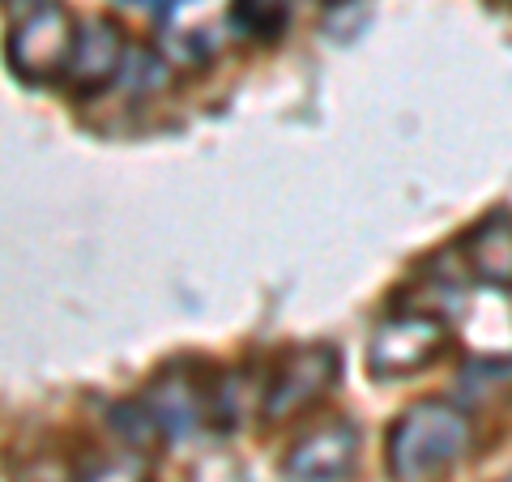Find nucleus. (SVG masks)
Returning a JSON list of instances; mask_svg holds the SVG:
<instances>
[{
  "label": "nucleus",
  "instance_id": "f257e3e1",
  "mask_svg": "<svg viewBox=\"0 0 512 482\" xmlns=\"http://www.w3.org/2000/svg\"><path fill=\"white\" fill-rule=\"evenodd\" d=\"M470 444L466 414L448 401H419L402 410V419L389 427L384 461L397 482H423L436 478L444 465H453Z\"/></svg>",
  "mask_w": 512,
  "mask_h": 482
},
{
  "label": "nucleus",
  "instance_id": "f03ea898",
  "mask_svg": "<svg viewBox=\"0 0 512 482\" xmlns=\"http://www.w3.org/2000/svg\"><path fill=\"white\" fill-rule=\"evenodd\" d=\"M448 350V325L431 312H397L367 342V367L376 380H406Z\"/></svg>",
  "mask_w": 512,
  "mask_h": 482
},
{
  "label": "nucleus",
  "instance_id": "7ed1b4c3",
  "mask_svg": "<svg viewBox=\"0 0 512 482\" xmlns=\"http://www.w3.org/2000/svg\"><path fill=\"white\" fill-rule=\"evenodd\" d=\"M77 43V26L60 5H43L9 30V64L26 82H43V77H64Z\"/></svg>",
  "mask_w": 512,
  "mask_h": 482
},
{
  "label": "nucleus",
  "instance_id": "20e7f679",
  "mask_svg": "<svg viewBox=\"0 0 512 482\" xmlns=\"http://www.w3.org/2000/svg\"><path fill=\"white\" fill-rule=\"evenodd\" d=\"M333 384H338V350L303 346L278 367V376L265 393V414L269 419H291V414L308 410L312 401L325 397Z\"/></svg>",
  "mask_w": 512,
  "mask_h": 482
},
{
  "label": "nucleus",
  "instance_id": "39448f33",
  "mask_svg": "<svg viewBox=\"0 0 512 482\" xmlns=\"http://www.w3.org/2000/svg\"><path fill=\"white\" fill-rule=\"evenodd\" d=\"M359 457V427L346 419H329L299 436L282 461V474L291 482H342Z\"/></svg>",
  "mask_w": 512,
  "mask_h": 482
},
{
  "label": "nucleus",
  "instance_id": "423d86ee",
  "mask_svg": "<svg viewBox=\"0 0 512 482\" xmlns=\"http://www.w3.org/2000/svg\"><path fill=\"white\" fill-rule=\"evenodd\" d=\"M124 73V30L111 18H86L77 26V43L64 69V86L77 99H90Z\"/></svg>",
  "mask_w": 512,
  "mask_h": 482
},
{
  "label": "nucleus",
  "instance_id": "0eeeda50",
  "mask_svg": "<svg viewBox=\"0 0 512 482\" xmlns=\"http://www.w3.org/2000/svg\"><path fill=\"white\" fill-rule=\"evenodd\" d=\"M466 261L483 282L512 286V214L500 210L466 235Z\"/></svg>",
  "mask_w": 512,
  "mask_h": 482
},
{
  "label": "nucleus",
  "instance_id": "6e6552de",
  "mask_svg": "<svg viewBox=\"0 0 512 482\" xmlns=\"http://www.w3.org/2000/svg\"><path fill=\"white\" fill-rule=\"evenodd\" d=\"M146 410L154 414V423H158V431L163 436H171V440H180V436H192L197 431V419H201V397H197V389L184 380V376H163L150 389V397H146Z\"/></svg>",
  "mask_w": 512,
  "mask_h": 482
},
{
  "label": "nucleus",
  "instance_id": "1a4fd4ad",
  "mask_svg": "<svg viewBox=\"0 0 512 482\" xmlns=\"http://www.w3.org/2000/svg\"><path fill=\"white\" fill-rule=\"evenodd\" d=\"M291 22V0H235L231 26L248 39H278Z\"/></svg>",
  "mask_w": 512,
  "mask_h": 482
},
{
  "label": "nucleus",
  "instance_id": "9d476101",
  "mask_svg": "<svg viewBox=\"0 0 512 482\" xmlns=\"http://www.w3.org/2000/svg\"><path fill=\"white\" fill-rule=\"evenodd\" d=\"M82 482H150V461L141 448H120V453H107L99 461H90L82 470Z\"/></svg>",
  "mask_w": 512,
  "mask_h": 482
},
{
  "label": "nucleus",
  "instance_id": "9b49d317",
  "mask_svg": "<svg viewBox=\"0 0 512 482\" xmlns=\"http://www.w3.org/2000/svg\"><path fill=\"white\" fill-rule=\"evenodd\" d=\"M43 5H47V0H9V9H26V13H35Z\"/></svg>",
  "mask_w": 512,
  "mask_h": 482
}]
</instances>
